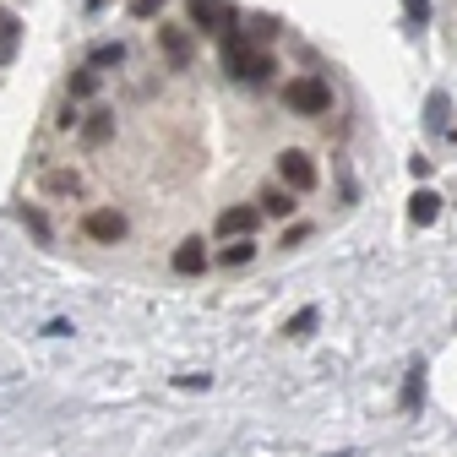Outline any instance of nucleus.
Returning <instances> with one entry per match:
<instances>
[{
	"mask_svg": "<svg viewBox=\"0 0 457 457\" xmlns=\"http://www.w3.org/2000/svg\"><path fill=\"white\" fill-rule=\"evenodd\" d=\"M256 256V245H251V235H235V245H223V267H245Z\"/></svg>",
	"mask_w": 457,
	"mask_h": 457,
	"instance_id": "f3484780",
	"label": "nucleus"
},
{
	"mask_svg": "<svg viewBox=\"0 0 457 457\" xmlns=\"http://www.w3.org/2000/svg\"><path fill=\"white\" fill-rule=\"evenodd\" d=\"M158 54L169 61V71H191L196 61V44H191V28H175V22H158Z\"/></svg>",
	"mask_w": 457,
	"mask_h": 457,
	"instance_id": "f03ea898",
	"label": "nucleus"
},
{
	"mask_svg": "<svg viewBox=\"0 0 457 457\" xmlns=\"http://www.w3.org/2000/svg\"><path fill=\"white\" fill-rule=\"evenodd\" d=\"M245 54H251V49H245V33H240V22H235V28H223V71H228V77H240Z\"/></svg>",
	"mask_w": 457,
	"mask_h": 457,
	"instance_id": "1a4fd4ad",
	"label": "nucleus"
},
{
	"mask_svg": "<svg viewBox=\"0 0 457 457\" xmlns=\"http://www.w3.org/2000/svg\"><path fill=\"white\" fill-rule=\"evenodd\" d=\"M120 61H126V44H98L87 66H120Z\"/></svg>",
	"mask_w": 457,
	"mask_h": 457,
	"instance_id": "6ab92c4d",
	"label": "nucleus"
},
{
	"mask_svg": "<svg viewBox=\"0 0 457 457\" xmlns=\"http://www.w3.org/2000/svg\"><path fill=\"white\" fill-rule=\"evenodd\" d=\"M262 212L289 218V212H295V191H267V196H262Z\"/></svg>",
	"mask_w": 457,
	"mask_h": 457,
	"instance_id": "a211bd4d",
	"label": "nucleus"
},
{
	"mask_svg": "<svg viewBox=\"0 0 457 457\" xmlns=\"http://www.w3.org/2000/svg\"><path fill=\"white\" fill-rule=\"evenodd\" d=\"M420 403H425V370L414 365V370H409V381H403V414H414Z\"/></svg>",
	"mask_w": 457,
	"mask_h": 457,
	"instance_id": "dca6fc26",
	"label": "nucleus"
},
{
	"mask_svg": "<svg viewBox=\"0 0 457 457\" xmlns=\"http://www.w3.org/2000/svg\"><path fill=\"white\" fill-rule=\"evenodd\" d=\"M169 267H175L180 278H196V272H207V245H202V235L180 240V245H175V256H169Z\"/></svg>",
	"mask_w": 457,
	"mask_h": 457,
	"instance_id": "423d86ee",
	"label": "nucleus"
},
{
	"mask_svg": "<svg viewBox=\"0 0 457 457\" xmlns=\"http://www.w3.org/2000/svg\"><path fill=\"white\" fill-rule=\"evenodd\" d=\"M430 126L446 131V93H430Z\"/></svg>",
	"mask_w": 457,
	"mask_h": 457,
	"instance_id": "412c9836",
	"label": "nucleus"
},
{
	"mask_svg": "<svg viewBox=\"0 0 457 457\" xmlns=\"http://www.w3.org/2000/svg\"><path fill=\"white\" fill-rule=\"evenodd\" d=\"M403 6H409V17H414V22H425V17H430V0H403Z\"/></svg>",
	"mask_w": 457,
	"mask_h": 457,
	"instance_id": "5701e85b",
	"label": "nucleus"
},
{
	"mask_svg": "<svg viewBox=\"0 0 457 457\" xmlns=\"http://www.w3.org/2000/svg\"><path fill=\"white\" fill-rule=\"evenodd\" d=\"M126 212H114V207H93L87 218H82V235L87 240H98V245H120L126 240Z\"/></svg>",
	"mask_w": 457,
	"mask_h": 457,
	"instance_id": "20e7f679",
	"label": "nucleus"
},
{
	"mask_svg": "<svg viewBox=\"0 0 457 457\" xmlns=\"http://www.w3.org/2000/svg\"><path fill=\"white\" fill-rule=\"evenodd\" d=\"M235 22H240V12L228 6V0H191V28L223 33V28H235Z\"/></svg>",
	"mask_w": 457,
	"mask_h": 457,
	"instance_id": "39448f33",
	"label": "nucleus"
},
{
	"mask_svg": "<svg viewBox=\"0 0 457 457\" xmlns=\"http://www.w3.org/2000/svg\"><path fill=\"white\" fill-rule=\"evenodd\" d=\"M77 126H82V142H87V147H98V142H109V137H114V114H109V109H93L87 120H77Z\"/></svg>",
	"mask_w": 457,
	"mask_h": 457,
	"instance_id": "9d476101",
	"label": "nucleus"
},
{
	"mask_svg": "<svg viewBox=\"0 0 457 457\" xmlns=\"http://www.w3.org/2000/svg\"><path fill=\"white\" fill-rule=\"evenodd\" d=\"M38 186H44V196H82V175H77V169H44Z\"/></svg>",
	"mask_w": 457,
	"mask_h": 457,
	"instance_id": "6e6552de",
	"label": "nucleus"
},
{
	"mask_svg": "<svg viewBox=\"0 0 457 457\" xmlns=\"http://www.w3.org/2000/svg\"><path fill=\"white\" fill-rule=\"evenodd\" d=\"M278 175H283V186L289 191H316V163H311V153H300V147H283L278 153Z\"/></svg>",
	"mask_w": 457,
	"mask_h": 457,
	"instance_id": "7ed1b4c3",
	"label": "nucleus"
},
{
	"mask_svg": "<svg viewBox=\"0 0 457 457\" xmlns=\"http://www.w3.org/2000/svg\"><path fill=\"white\" fill-rule=\"evenodd\" d=\"M283 109L289 114H305V120H316V114L332 109V87L321 77H289V87H283Z\"/></svg>",
	"mask_w": 457,
	"mask_h": 457,
	"instance_id": "f257e3e1",
	"label": "nucleus"
},
{
	"mask_svg": "<svg viewBox=\"0 0 457 457\" xmlns=\"http://www.w3.org/2000/svg\"><path fill=\"white\" fill-rule=\"evenodd\" d=\"M17 17H0V61H6V54H12V44H17Z\"/></svg>",
	"mask_w": 457,
	"mask_h": 457,
	"instance_id": "aec40b11",
	"label": "nucleus"
},
{
	"mask_svg": "<svg viewBox=\"0 0 457 457\" xmlns=\"http://www.w3.org/2000/svg\"><path fill=\"white\" fill-rule=\"evenodd\" d=\"M436 212H441V196H436V191H414V202H409V218L425 228V223H436Z\"/></svg>",
	"mask_w": 457,
	"mask_h": 457,
	"instance_id": "f8f14e48",
	"label": "nucleus"
},
{
	"mask_svg": "<svg viewBox=\"0 0 457 457\" xmlns=\"http://www.w3.org/2000/svg\"><path fill=\"white\" fill-rule=\"evenodd\" d=\"M272 71H278L272 54H267V49H251V54H245V66H240V82H267Z\"/></svg>",
	"mask_w": 457,
	"mask_h": 457,
	"instance_id": "9b49d317",
	"label": "nucleus"
},
{
	"mask_svg": "<svg viewBox=\"0 0 457 457\" xmlns=\"http://www.w3.org/2000/svg\"><path fill=\"white\" fill-rule=\"evenodd\" d=\"M163 6H169V0H131V17H142V22H147V17H158Z\"/></svg>",
	"mask_w": 457,
	"mask_h": 457,
	"instance_id": "4be33fe9",
	"label": "nucleus"
},
{
	"mask_svg": "<svg viewBox=\"0 0 457 457\" xmlns=\"http://www.w3.org/2000/svg\"><path fill=\"white\" fill-rule=\"evenodd\" d=\"M22 223L33 228V240H38V245H49V240H54V228H49V218H44V212H38L33 202H22Z\"/></svg>",
	"mask_w": 457,
	"mask_h": 457,
	"instance_id": "2eb2a0df",
	"label": "nucleus"
},
{
	"mask_svg": "<svg viewBox=\"0 0 457 457\" xmlns=\"http://www.w3.org/2000/svg\"><path fill=\"white\" fill-rule=\"evenodd\" d=\"M104 6H109V0H87V12H104Z\"/></svg>",
	"mask_w": 457,
	"mask_h": 457,
	"instance_id": "b1692460",
	"label": "nucleus"
},
{
	"mask_svg": "<svg viewBox=\"0 0 457 457\" xmlns=\"http://www.w3.org/2000/svg\"><path fill=\"white\" fill-rule=\"evenodd\" d=\"M316 321H321V311H316V305H305V311H295L289 321H283V332H289V337H311V332H316Z\"/></svg>",
	"mask_w": 457,
	"mask_h": 457,
	"instance_id": "ddd939ff",
	"label": "nucleus"
},
{
	"mask_svg": "<svg viewBox=\"0 0 457 457\" xmlns=\"http://www.w3.org/2000/svg\"><path fill=\"white\" fill-rule=\"evenodd\" d=\"M256 223H262V207H223L218 212V235H256Z\"/></svg>",
	"mask_w": 457,
	"mask_h": 457,
	"instance_id": "0eeeda50",
	"label": "nucleus"
},
{
	"mask_svg": "<svg viewBox=\"0 0 457 457\" xmlns=\"http://www.w3.org/2000/svg\"><path fill=\"white\" fill-rule=\"evenodd\" d=\"M66 93H71V98H93V93H98V66H82V71H71Z\"/></svg>",
	"mask_w": 457,
	"mask_h": 457,
	"instance_id": "4468645a",
	"label": "nucleus"
}]
</instances>
